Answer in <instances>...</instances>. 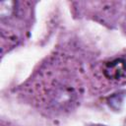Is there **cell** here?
Wrapping results in <instances>:
<instances>
[{"mask_svg":"<svg viewBox=\"0 0 126 126\" xmlns=\"http://www.w3.org/2000/svg\"><path fill=\"white\" fill-rule=\"evenodd\" d=\"M105 76L113 81L121 80L126 75V60L123 58L111 61L106 65L104 70Z\"/></svg>","mask_w":126,"mask_h":126,"instance_id":"6da1fadb","label":"cell"}]
</instances>
